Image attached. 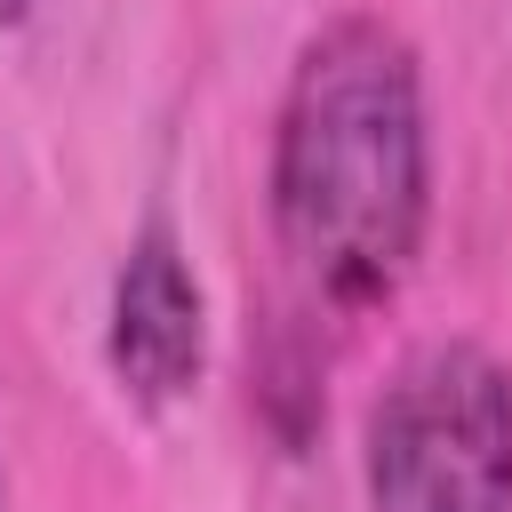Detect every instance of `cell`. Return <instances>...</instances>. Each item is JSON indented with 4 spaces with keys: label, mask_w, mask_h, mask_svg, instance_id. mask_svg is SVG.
Segmentation results:
<instances>
[{
    "label": "cell",
    "mask_w": 512,
    "mask_h": 512,
    "mask_svg": "<svg viewBox=\"0 0 512 512\" xmlns=\"http://www.w3.org/2000/svg\"><path fill=\"white\" fill-rule=\"evenodd\" d=\"M264 184L280 256L320 304L368 312L416 272L432 224V120L400 24L352 8L296 48Z\"/></svg>",
    "instance_id": "obj_1"
},
{
    "label": "cell",
    "mask_w": 512,
    "mask_h": 512,
    "mask_svg": "<svg viewBox=\"0 0 512 512\" xmlns=\"http://www.w3.org/2000/svg\"><path fill=\"white\" fill-rule=\"evenodd\" d=\"M368 512H512V368L440 336L416 344L360 432Z\"/></svg>",
    "instance_id": "obj_2"
},
{
    "label": "cell",
    "mask_w": 512,
    "mask_h": 512,
    "mask_svg": "<svg viewBox=\"0 0 512 512\" xmlns=\"http://www.w3.org/2000/svg\"><path fill=\"white\" fill-rule=\"evenodd\" d=\"M104 360L136 408H168L200 384L208 360V296L192 280V256L168 224H144L112 272V320H104Z\"/></svg>",
    "instance_id": "obj_3"
},
{
    "label": "cell",
    "mask_w": 512,
    "mask_h": 512,
    "mask_svg": "<svg viewBox=\"0 0 512 512\" xmlns=\"http://www.w3.org/2000/svg\"><path fill=\"white\" fill-rule=\"evenodd\" d=\"M32 16V0H0V24H24Z\"/></svg>",
    "instance_id": "obj_4"
}]
</instances>
